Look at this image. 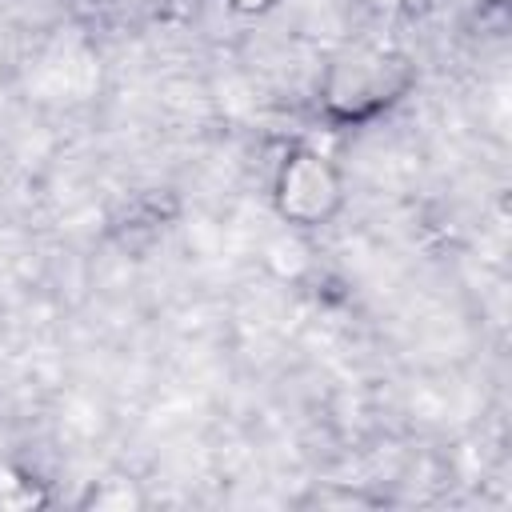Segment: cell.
<instances>
[{"label":"cell","instance_id":"cell-1","mask_svg":"<svg viewBox=\"0 0 512 512\" xmlns=\"http://www.w3.org/2000/svg\"><path fill=\"white\" fill-rule=\"evenodd\" d=\"M272 200H276V212L288 224L316 228V224L332 220V212L340 208L344 184H340V172L328 156H320L312 148H296L276 168Z\"/></svg>","mask_w":512,"mask_h":512},{"label":"cell","instance_id":"cell-2","mask_svg":"<svg viewBox=\"0 0 512 512\" xmlns=\"http://www.w3.org/2000/svg\"><path fill=\"white\" fill-rule=\"evenodd\" d=\"M380 64H384L380 56H356V60L336 64L332 76H328V104H332L340 116H360V112L380 108V104L392 96L388 72H380V76L372 80V72H376Z\"/></svg>","mask_w":512,"mask_h":512},{"label":"cell","instance_id":"cell-3","mask_svg":"<svg viewBox=\"0 0 512 512\" xmlns=\"http://www.w3.org/2000/svg\"><path fill=\"white\" fill-rule=\"evenodd\" d=\"M276 0H232V8H240V12H264V8H272Z\"/></svg>","mask_w":512,"mask_h":512}]
</instances>
